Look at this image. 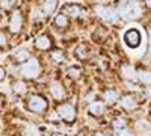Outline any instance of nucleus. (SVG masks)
<instances>
[{
  "mask_svg": "<svg viewBox=\"0 0 151 136\" xmlns=\"http://www.w3.org/2000/svg\"><path fill=\"white\" fill-rule=\"evenodd\" d=\"M41 136H62L60 133H56V132H52V130H44L42 133H41Z\"/></svg>",
  "mask_w": 151,
  "mask_h": 136,
  "instance_id": "nucleus-28",
  "label": "nucleus"
},
{
  "mask_svg": "<svg viewBox=\"0 0 151 136\" xmlns=\"http://www.w3.org/2000/svg\"><path fill=\"white\" fill-rule=\"evenodd\" d=\"M86 110H88V114H89L92 118H101V117L106 114V110H107V104H106L103 100H98V98H95V100L89 101Z\"/></svg>",
  "mask_w": 151,
  "mask_h": 136,
  "instance_id": "nucleus-9",
  "label": "nucleus"
},
{
  "mask_svg": "<svg viewBox=\"0 0 151 136\" xmlns=\"http://www.w3.org/2000/svg\"><path fill=\"white\" fill-rule=\"evenodd\" d=\"M118 104H119L121 109L127 110V112H133V110H136L137 106H139V103H137L136 97L133 94H124V95H121L119 100H118Z\"/></svg>",
  "mask_w": 151,
  "mask_h": 136,
  "instance_id": "nucleus-11",
  "label": "nucleus"
},
{
  "mask_svg": "<svg viewBox=\"0 0 151 136\" xmlns=\"http://www.w3.org/2000/svg\"><path fill=\"white\" fill-rule=\"evenodd\" d=\"M11 91H12V95H14V97L24 98L30 92V86H29L27 80H24L21 77H17V79L11 80Z\"/></svg>",
  "mask_w": 151,
  "mask_h": 136,
  "instance_id": "nucleus-7",
  "label": "nucleus"
},
{
  "mask_svg": "<svg viewBox=\"0 0 151 136\" xmlns=\"http://www.w3.org/2000/svg\"><path fill=\"white\" fill-rule=\"evenodd\" d=\"M58 5H59V0H44L42 5H41V9L44 12V15L55 14L56 9H58Z\"/></svg>",
  "mask_w": 151,
  "mask_h": 136,
  "instance_id": "nucleus-16",
  "label": "nucleus"
},
{
  "mask_svg": "<svg viewBox=\"0 0 151 136\" xmlns=\"http://www.w3.org/2000/svg\"><path fill=\"white\" fill-rule=\"evenodd\" d=\"M2 127H3V122H2V119H0V130H2Z\"/></svg>",
  "mask_w": 151,
  "mask_h": 136,
  "instance_id": "nucleus-32",
  "label": "nucleus"
},
{
  "mask_svg": "<svg viewBox=\"0 0 151 136\" xmlns=\"http://www.w3.org/2000/svg\"><path fill=\"white\" fill-rule=\"evenodd\" d=\"M50 59L56 64H62L65 60V52L60 50V48H56V50H53L52 55H50Z\"/></svg>",
  "mask_w": 151,
  "mask_h": 136,
  "instance_id": "nucleus-23",
  "label": "nucleus"
},
{
  "mask_svg": "<svg viewBox=\"0 0 151 136\" xmlns=\"http://www.w3.org/2000/svg\"><path fill=\"white\" fill-rule=\"evenodd\" d=\"M6 76H8V71H6V68H5L3 65H0V83L5 82Z\"/></svg>",
  "mask_w": 151,
  "mask_h": 136,
  "instance_id": "nucleus-27",
  "label": "nucleus"
},
{
  "mask_svg": "<svg viewBox=\"0 0 151 136\" xmlns=\"http://www.w3.org/2000/svg\"><path fill=\"white\" fill-rule=\"evenodd\" d=\"M118 15L125 21L136 20L142 15V8L137 0H121L118 5Z\"/></svg>",
  "mask_w": 151,
  "mask_h": 136,
  "instance_id": "nucleus-3",
  "label": "nucleus"
},
{
  "mask_svg": "<svg viewBox=\"0 0 151 136\" xmlns=\"http://www.w3.org/2000/svg\"><path fill=\"white\" fill-rule=\"evenodd\" d=\"M136 77L141 83H144L145 86L151 85V71L150 70H137L136 71Z\"/></svg>",
  "mask_w": 151,
  "mask_h": 136,
  "instance_id": "nucleus-19",
  "label": "nucleus"
},
{
  "mask_svg": "<svg viewBox=\"0 0 151 136\" xmlns=\"http://www.w3.org/2000/svg\"><path fill=\"white\" fill-rule=\"evenodd\" d=\"M32 56H30V52L27 50V48H20V50H17L15 53H14V56L11 58V60L14 64H17V65H21V64H24L26 60H29Z\"/></svg>",
  "mask_w": 151,
  "mask_h": 136,
  "instance_id": "nucleus-15",
  "label": "nucleus"
},
{
  "mask_svg": "<svg viewBox=\"0 0 151 136\" xmlns=\"http://www.w3.org/2000/svg\"><path fill=\"white\" fill-rule=\"evenodd\" d=\"M24 100V107L33 115H45L50 110V100L42 92H29Z\"/></svg>",
  "mask_w": 151,
  "mask_h": 136,
  "instance_id": "nucleus-1",
  "label": "nucleus"
},
{
  "mask_svg": "<svg viewBox=\"0 0 151 136\" xmlns=\"http://www.w3.org/2000/svg\"><path fill=\"white\" fill-rule=\"evenodd\" d=\"M33 47L36 48L38 52H48V50H52V48H53V40H52V36H48L45 33L36 36L35 41H33Z\"/></svg>",
  "mask_w": 151,
  "mask_h": 136,
  "instance_id": "nucleus-12",
  "label": "nucleus"
},
{
  "mask_svg": "<svg viewBox=\"0 0 151 136\" xmlns=\"http://www.w3.org/2000/svg\"><path fill=\"white\" fill-rule=\"evenodd\" d=\"M119 97H121V94H119L116 89L109 88V89H104V92H103V98H101V100H103L107 106H112V104L118 103Z\"/></svg>",
  "mask_w": 151,
  "mask_h": 136,
  "instance_id": "nucleus-13",
  "label": "nucleus"
},
{
  "mask_svg": "<svg viewBox=\"0 0 151 136\" xmlns=\"http://www.w3.org/2000/svg\"><path fill=\"white\" fill-rule=\"evenodd\" d=\"M5 107H6V97L3 92H0V114H3Z\"/></svg>",
  "mask_w": 151,
  "mask_h": 136,
  "instance_id": "nucleus-26",
  "label": "nucleus"
},
{
  "mask_svg": "<svg viewBox=\"0 0 151 136\" xmlns=\"http://www.w3.org/2000/svg\"><path fill=\"white\" fill-rule=\"evenodd\" d=\"M150 114H151V106H150Z\"/></svg>",
  "mask_w": 151,
  "mask_h": 136,
  "instance_id": "nucleus-33",
  "label": "nucleus"
},
{
  "mask_svg": "<svg viewBox=\"0 0 151 136\" xmlns=\"http://www.w3.org/2000/svg\"><path fill=\"white\" fill-rule=\"evenodd\" d=\"M47 91H48L50 97H52V100H53L56 104L68 100V97H70L65 83L62 82V80H59V79L50 80V82L47 83Z\"/></svg>",
  "mask_w": 151,
  "mask_h": 136,
  "instance_id": "nucleus-5",
  "label": "nucleus"
},
{
  "mask_svg": "<svg viewBox=\"0 0 151 136\" xmlns=\"http://www.w3.org/2000/svg\"><path fill=\"white\" fill-rule=\"evenodd\" d=\"M24 26V15L20 9H14L12 14L9 15V21H8V29L11 35H18L21 32Z\"/></svg>",
  "mask_w": 151,
  "mask_h": 136,
  "instance_id": "nucleus-6",
  "label": "nucleus"
},
{
  "mask_svg": "<svg viewBox=\"0 0 151 136\" xmlns=\"http://www.w3.org/2000/svg\"><path fill=\"white\" fill-rule=\"evenodd\" d=\"M74 56L77 58V59H80V60L88 59V56H89V52H88L86 45H85V44H79L77 47L74 48Z\"/></svg>",
  "mask_w": 151,
  "mask_h": 136,
  "instance_id": "nucleus-21",
  "label": "nucleus"
},
{
  "mask_svg": "<svg viewBox=\"0 0 151 136\" xmlns=\"http://www.w3.org/2000/svg\"><path fill=\"white\" fill-rule=\"evenodd\" d=\"M148 56L151 58V41H150V48H148Z\"/></svg>",
  "mask_w": 151,
  "mask_h": 136,
  "instance_id": "nucleus-31",
  "label": "nucleus"
},
{
  "mask_svg": "<svg viewBox=\"0 0 151 136\" xmlns=\"http://www.w3.org/2000/svg\"><path fill=\"white\" fill-rule=\"evenodd\" d=\"M55 110H56L58 117L60 118V121L65 122V124H74V122L77 121V117H79L77 106H76L73 101L65 100L62 103H58Z\"/></svg>",
  "mask_w": 151,
  "mask_h": 136,
  "instance_id": "nucleus-4",
  "label": "nucleus"
},
{
  "mask_svg": "<svg viewBox=\"0 0 151 136\" xmlns=\"http://www.w3.org/2000/svg\"><path fill=\"white\" fill-rule=\"evenodd\" d=\"M122 77L127 80V82H137V77H136V71L130 67H124L122 68Z\"/></svg>",
  "mask_w": 151,
  "mask_h": 136,
  "instance_id": "nucleus-22",
  "label": "nucleus"
},
{
  "mask_svg": "<svg viewBox=\"0 0 151 136\" xmlns=\"http://www.w3.org/2000/svg\"><path fill=\"white\" fill-rule=\"evenodd\" d=\"M145 95H147L148 98H151V85L145 88Z\"/></svg>",
  "mask_w": 151,
  "mask_h": 136,
  "instance_id": "nucleus-29",
  "label": "nucleus"
},
{
  "mask_svg": "<svg viewBox=\"0 0 151 136\" xmlns=\"http://www.w3.org/2000/svg\"><path fill=\"white\" fill-rule=\"evenodd\" d=\"M122 40H124V44L127 45V47H130V48H137V47L141 45V42H142V35H141V32L137 30V29L130 27V29L125 30Z\"/></svg>",
  "mask_w": 151,
  "mask_h": 136,
  "instance_id": "nucleus-8",
  "label": "nucleus"
},
{
  "mask_svg": "<svg viewBox=\"0 0 151 136\" xmlns=\"http://www.w3.org/2000/svg\"><path fill=\"white\" fill-rule=\"evenodd\" d=\"M110 127L115 132H118V130H121L124 127H127V119H125L124 117H121V115L113 117V119L110 121Z\"/></svg>",
  "mask_w": 151,
  "mask_h": 136,
  "instance_id": "nucleus-20",
  "label": "nucleus"
},
{
  "mask_svg": "<svg viewBox=\"0 0 151 136\" xmlns=\"http://www.w3.org/2000/svg\"><path fill=\"white\" fill-rule=\"evenodd\" d=\"M62 14H65L68 18L76 20V18H79V17L82 15V6L68 3V5H65L64 8H62Z\"/></svg>",
  "mask_w": 151,
  "mask_h": 136,
  "instance_id": "nucleus-14",
  "label": "nucleus"
},
{
  "mask_svg": "<svg viewBox=\"0 0 151 136\" xmlns=\"http://www.w3.org/2000/svg\"><path fill=\"white\" fill-rule=\"evenodd\" d=\"M82 76H83V71H82V68L77 67V65H73V67H70V68L67 70V77H68L70 80H73V82H79V80L82 79Z\"/></svg>",
  "mask_w": 151,
  "mask_h": 136,
  "instance_id": "nucleus-18",
  "label": "nucleus"
},
{
  "mask_svg": "<svg viewBox=\"0 0 151 136\" xmlns=\"http://www.w3.org/2000/svg\"><path fill=\"white\" fill-rule=\"evenodd\" d=\"M17 73H18V76L21 79H24V80H38L42 76L44 68H42V64H41L40 59L30 58L24 64L18 65Z\"/></svg>",
  "mask_w": 151,
  "mask_h": 136,
  "instance_id": "nucleus-2",
  "label": "nucleus"
},
{
  "mask_svg": "<svg viewBox=\"0 0 151 136\" xmlns=\"http://www.w3.org/2000/svg\"><path fill=\"white\" fill-rule=\"evenodd\" d=\"M14 6H15V0H0V8L5 11H9Z\"/></svg>",
  "mask_w": 151,
  "mask_h": 136,
  "instance_id": "nucleus-24",
  "label": "nucleus"
},
{
  "mask_svg": "<svg viewBox=\"0 0 151 136\" xmlns=\"http://www.w3.org/2000/svg\"><path fill=\"white\" fill-rule=\"evenodd\" d=\"M95 14L98 18H101L106 23H116V12L113 11L109 6H103V5H98L95 6Z\"/></svg>",
  "mask_w": 151,
  "mask_h": 136,
  "instance_id": "nucleus-10",
  "label": "nucleus"
},
{
  "mask_svg": "<svg viewBox=\"0 0 151 136\" xmlns=\"http://www.w3.org/2000/svg\"><path fill=\"white\" fill-rule=\"evenodd\" d=\"M116 136H134V132L130 130L129 127H124V129L116 132Z\"/></svg>",
  "mask_w": 151,
  "mask_h": 136,
  "instance_id": "nucleus-25",
  "label": "nucleus"
},
{
  "mask_svg": "<svg viewBox=\"0 0 151 136\" xmlns=\"http://www.w3.org/2000/svg\"><path fill=\"white\" fill-rule=\"evenodd\" d=\"M53 24H55V27H58V29H68V26H70V18L65 15V14H58L56 17H55V20H53Z\"/></svg>",
  "mask_w": 151,
  "mask_h": 136,
  "instance_id": "nucleus-17",
  "label": "nucleus"
},
{
  "mask_svg": "<svg viewBox=\"0 0 151 136\" xmlns=\"http://www.w3.org/2000/svg\"><path fill=\"white\" fill-rule=\"evenodd\" d=\"M145 5H147L148 8H151V0H145Z\"/></svg>",
  "mask_w": 151,
  "mask_h": 136,
  "instance_id": "nucleus-30",
  "label": "nucleus"
}]
</instances>
